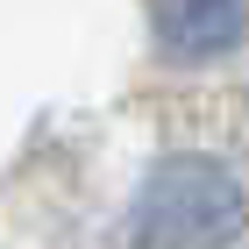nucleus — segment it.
I'll list each match as a JSON object with an SVG mask.
<instances>
[{"mask_svg": "<svg viewBox=\"0 0 249 249\" xmlns=\"http://www.w3.org/2000/svg\"><path fill=\"white\" fill-rule=\"evenodd\" d=\"M249 228V192L221 157H164L135 192L128 235L135 249H221Z\"/></svg>", "mask_w": 249, "mask_h": 249, "instance_id": "nucleus-1", "label": "nucleus"}, {"mask_svg": "<svg viewBox=\"0 0 249 249\" xmlns=\"http://www.w3.org/2000/svg\"><path fill=\"white\" fill-rule=\"evenodd\" d=\"M249 29V0H157V43L185 64L235 50Z\"/></svg>", "mask_w": 249, "mask_h": 249, "instance_id": "nucleus-2", "label": "nucleus"}]
</instances>
